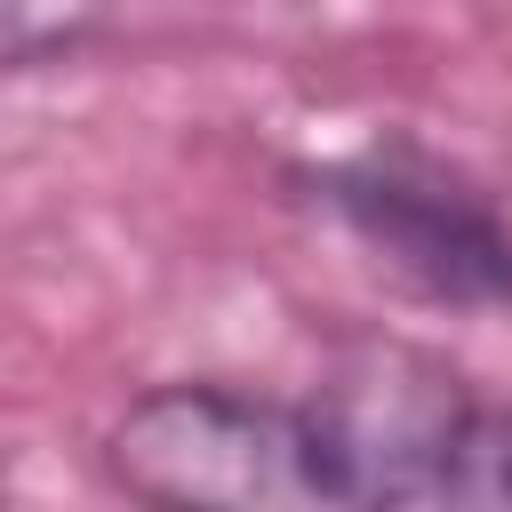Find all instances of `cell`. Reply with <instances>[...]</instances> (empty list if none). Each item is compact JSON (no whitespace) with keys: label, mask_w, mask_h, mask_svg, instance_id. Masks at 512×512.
Instances as JSON below:
<instances>
[{"label":"cell","mask_w":512,"mask_h":512,"mask_svg":"<svg viewBox=\"0 0 512 512\" xmlns=\"http://www.w3.org/2000/svg\"><path fill=\"white\" fill-rule=\"evenodd\" d=\"M104 472L136 504H216V512H320L352 504L344 464L312 400H272L240 384H152L104 424Z\"/></svg>","instance_id":"cell-1"},{"label":"cell","mask_w":512,"mask_h":512,"mask_svg":"<svg viewBox=\"0 0 512 512\" xmlns=\"http://www.w3.org/2000/svg\"><path fill=\"white\" fill-rule=\"evenodd\" d=\"M312 416L352 504H512V416H488L424 344H352L320 376Z\"/></svg>","instance_id":"cell-2"},{"label":"cell","mask_w":512,"mask_h":512,"mask_svg":"<svg viewBox=\"0 0 512 512\" xmlns=\"http://www.w3.org/2000/svg\"><path fill=\"white\" fill-rule=\"evenodd\" d=\"M312 200L368 248L384 280L424 304L488 312L512 304V216L416 144H368L312 168Z\"/></svg>","instance_id":"cell-3"}]
</instances>
